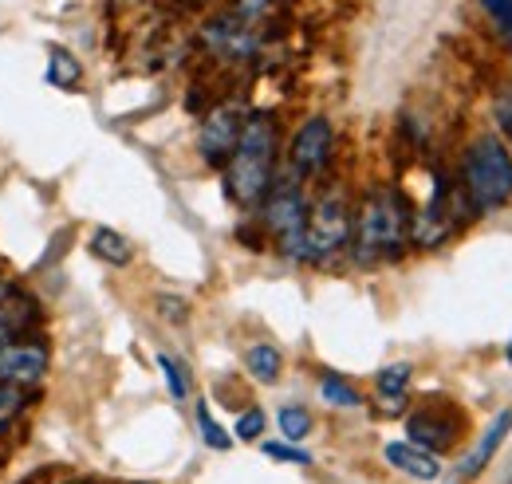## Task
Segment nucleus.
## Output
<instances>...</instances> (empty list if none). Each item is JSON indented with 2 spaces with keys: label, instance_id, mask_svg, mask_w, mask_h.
Wrapping results in <instances>:
<instances>
[{
  "label": "nucleus",
  "instance_id": "obj_1",
  "mask_svg": "<svg viewBox=\"0 0 512 484\" xmlns=\"http://www.w3.org/2000/svg\"><path fill=\"white\" fill-rule=\"evenodd\" d=\"M410 201L406 193H398L394 185H375L367 189V197L355 209L351 221V252L363 268L383 264V260H398L410 244Z\"/></svg>",
  "mask_w": 512,
  "mask_h": 484
},
{
  "label": "nucleus",
  "instance_id": "obj_2",
  "mask_svg": "<svg viewBox=\"0 0 512 484\" xmlns=\"http://www.w3.org/2000/svg\"><path fill=\"white\" fill-rule=\"evenodd\" d=\"M276 154H280L276 119H272L268 111L245 115L241 138H237L229 162L221 166V170H225L229 201H237L241 209H256V205L268 197L272 182H276Z\"/></svg>",
  "mask_w": 512,
  "mask_h": 484
},
{
  "label": "nucleus",
  "instance_id": "obj_3",
  "mask_svg": "<svg viewBox=\"0 0 512 484\" xmlns=\"http://www.w3.org/2000/svg\"><path fill=\"white\" fill-rule=\"evenodd\" d=\"M461 193L473 213H493L512 201V154L497 134H481L465 146Z\"/></svg>",
  "mask_w": 512,
  "mask_h": 484
},
{
  "label": "nucleus",
  "instance_id": "obj_4",
  "mask_svg": "<svg viewBox=\"0 0 512 484\" xmlns=\"http://www.w3.org/2000/svg\"><path fill=\"white\" fill-rule=\"evenodd\" d=\"M264 209V233L276 241V248L288 260H304V225H308V189L296 174H280L268 197L260 201Z\"/></svg>",
  "mask_w": 512,
  "mask_h": 484
},
{
  "label": "nucleus",
  "instance_id": "obj_5",
  "mask_svg": "<svg viewBox=\"0 0 512 484\" xmlns=\"http://www.w3.org/2000/svg\"><path fill=\"white\" fill-rule=\"evenodd\" d=\"M355 209L347 201L343 185H327L316 201H308V225H304V260H327L351 244Z\"/></svg>",
  "mask_w": 512,
  "mask_h": 484
},
{
  "label": "nucleus",
  "instance_id": "obj_6",
  "mask_svg": "<svg viewBox=\"0 0 512 484\" xmlns=\"http://www.w3.org/2000/svg\"><path fill=\"white\" fill-rule=\"evenodd\" d=\"M331 150H335V126L323 119V115L308 119L292 134V146H288V174H296L300 182L320 178L323 170L331 166Z\"/></svg>",
  "mask_w": 512,
  "mask_h": 484
},
{
  "label": "nucleus",
  "instance_id": "obj_7",
  "mask_svg": "<svg viewBox=\"0 0 512 484\" xmlns=\"http://www.w3.org/2000/svg\"><path fill=\"white\" fill-rule=\"evenodd\" d=\"M48 366H52L48 347L32 335H12V339L0 343V382L4 386L32 390L48 378Z\"/></svg>",
  "mask_w": 512,
  "mask_h": 484
},
{
  "label": "nucleus",
  "instance_id": "obj_8",
  "mask_svg": "<svg viewBox=\"0 0 512 484\" xmlns=\"http://www.w3.org/2000/svg\"><path fill=\"white\" fill-rule=\"evenodd\" d=\"M201 40H205V48H209L217 60H229V63H245L249 56H256V48H260L256 20L241 16L237 8L213 16V20L201 28Z\"/></svg>",
  "mask_w": 512,
  "mask_h": 484
},
{
  "label": "nucleus",
  "instance_id": "obj_9",
  "mask_svg": "<svg viewBox=\"0 0 512 484\" xmlns=\"http://www.w3.org/2000/svg\"><path fill=\"white\" fill-rule=\"evenodd\" d=\"M241 126H245V111L233 107V103L209 111L205 122H201V130H197V154H201V162L205 166H225L229 154H233V146H237V138H241Z\"/></svg>",
  "mask_w": 512,
  "mask_h": 484
},
{
  "label": "nucleus",
  "instance_id": "obj_10",
  "mask_svg": "<svg viewBox=\"0 0 512 484\" xmlns=\"http://www.w3.org/2000/svg\"><path fill=\"white\" fill-rule=\"evenodd\" d=\"M406 437L430 453H442L461 437V418H453L446 410H434V406H422L406 418Z\"/></svg>",
  "mask_w": 512,
  "mask_h": 484
},
{
  "label": "nucleus",
  "instance_id": "obj_11",
  "mask_svg": "<svg viewBox=\"0 0 512 484\" xmlns=\"http://www.w3.org/2000/svg\"><path fill=\"white\" fill-rule=\"evenodd\" d=\"M512 433V406L509 410H501L493 422H489V429L477 437V445L461 457V465H457V473H461V481H473V477H481L485 473V465L493 461V453L505 445V437Z\"/></svg>",
  "mask_w": 512,
  "mask_h": 484
},
{
  "label": "nucleus",
  "instance_id": "obj_12",
  "mask_svg": "<svg viewBox=\"0 0 512 484\" xmlns=\"http://www.w3.org/2000/svg\"><path fill=\"white\" fill-rule=\"evenodd\" d=\"M383 457L386 465H394L398 473H406L414 481H438L442 477V461L430 449L414 445V441H386Z\"/></svg>",
  "mask_w": 512,
  "mask_h": 484
},
{
  "label": "nucleus",
  "instance_id": "obj_13",
  "mask_svg": "<svg viewBox=\"0 0 512 484\" xmlns=\"http://www.w3.org/2000/svg\"><path fill=\"white\" fill-rule=\"evenodd\" d=\"M87 248H91L103 264H115V268H127L130 256H134V248H130L127 237H123V233H115V229H107V225H99V229L91 233Z\"/></svg>",
  "mask_w": 512,
  "mask_h": 484
},
{
  "label": "nucleus",
  "instance_id": "obj_14",
  "mask_svg": "<svg viewBox=\"0 0 512 484\" xmlns=\"http://www.w3.org/2000/svg\"><path fill=\"white\" fill-rule=\"evenodd\" d=\"M245 366H249V374H253L256 382H264V386H272L276 378H280V347H272V343H253L249 351H245Z\"/></svg>",
  "mask_w": 512,
  "mask_h": 484
},
{
  "label": "nucleus",
  "instance_id": "obj_15",
  "mask_svg": "<svg viewBox=\"0 0 512 484\" xmlns=\"http://www.w3.org/2000/svg\"><path fill=\"white\" fill-rule=\"evenodd\" d=\"M44 79L52 87H60V91H71L83 79V67H79V60L67 48H48V71H44Z\"/></svg>",
  "mask_w": 512,
  "mask_h": 484
},
{
  "label": "nucleus",
  "instance_id": "obj_16",
  "mask_svg": "<svg viewBox=\"0 0 512 484\" xmlns=\"http://www.w3.org/2000/svg\"><path fill=\"white\" fill-rule=\"evenodd\" d=\"M320 394H323V402H331V406H343V410H355V406H363V394H359L351 382H343L339 374H323Z\"/></svg>",
  "mask_w": 512,
  "mask_h": 484
},
{
  "label": "nucleus",
  "instance_id": "obj_17",
  "mask_svg": "<svg viewBox=\"0 0 512 484\" xmlns=\"http://www.w3.org/2000/svg\"><path fill=\"white\" fill-rule=\"evenodd\" d=\"M375 390L383 394L386 402H398V398H406V390H410V363H394L379 370V378H375Z\"/></svg>",
  "mask_w": 512,
  "mask_h": 484
},
{
  "label": "nucleus",
  "instance_id": "obj_18",
  "mask_svg": "<svg viewBox=\"0 0 512 484\" xmlns=\"http://www.w3.org/2000/svg\"><path fill=\"white\" fill-rule=\"evenodd\" d=\"M276 422H280V433H284L288 441H304V437L312 433V414H308L304 406H280Z\"/></svg>",
  "mask_w": 512,
  "mask_h": 484
},
{
  "label": "nucleus",
  "instance_id": "obj_19",
  "mask_svg": "<svg viewBox=\"0 0 512 484\" xmlns=\"http://www.w3.org/2000/svg\"><path fill=\"white\" fill-rule=\"evenodd\" d=\"M197 429H201V437H205V445H209V449H229V445H233V437L213 422V414H209V406H205V402H197Z\"/></svg>",
  "mask_w": 512,
  "mask_h": 484
},
{
  "label": "nucleus",
  "instance_id": "obj_20",
  "mask_svg": "<svg viewBox=\"0 0 512 484\" xmlns=\"http://www.w3.org/2000/svg\"><path fill=\"white\" fill-rule=\"evenodd\" d=\"M158 366H162V374H166V386H170V394L182 402V398L190 394V370L178 363V359H170V355H158Z\"/></svg>",
  "mask_w": 512,
  "mask_h": 484
},
{
  "label": "nucleus",
  "instance_id": "obj_21",
  "mask_svg": "<svg viewBox=\"0 0 512 484\" xmlns=\"http://www.w3.org/2000/svg\"><path fill=\"white\" fill-rule=\"evenodd\" d=\"M264 425H268V418H264V410H256V406H249L241 418H237V425H233V433H237V441H256L260 433H264Z\"/></svg>",
  "mask_w": 512,
  "mask_h": 484
},
{
  "label": "nucleus",
  "instance_id": "obj_22",
  "mask_svg": "<svg viewBox=\"0 0 512 484\" xmlns=\"http://www.w3.org/2000/svg\"><path fill=\"white\" fill-rule=\"evenodd\" d=\"M260 449H264V457H272V461H288V465H312V457H308L304 449H292V445H280V441H264Z\"/></svg>",
  "mask_w": 512,
  "mask_h": 484
},
{
  "label": "nucleus",
  "instance_id": "obj_23",
  "mask_svg": "<svg viewBox=\"0 0 512 484\" xmlns=\"http://www.w3.org/2000/svg\"><path fill=\"white\" fill-rule=\"evenodd\" d=\"M481 8H485V16L497 24V28H505L512 20V0H477Z\"/></svg>",
  "mask_w": 512,
  "mask_h": 484
},
{
  "label": "nucleus",
  "instance_id": "obj_24",
  "mask_svg": "<svg viewBox=\"0 0 512 484\" xmlns=\"http://www.w3.org/2000/svg\"><path fill=\"white\" fill-rule=\"evenodd\" d=\"M272 4H276V0H237V12H241V16H249V20H260Z\"/></svg>",
  "mask_w": 512,
  "mask_h": 484
},
{
  "label": "nucleus",
  "instance_id": "obj_25",
  "mask_svg": "<svg viewBox=\"0 0 512 484\" xmlns=\"http://www.w3.org/2000/svg\"><path fill=\"white\" fill-rule=\"evenodd\" d=\"M497 122H501V130L512 138V91H505V95L497 99Z\"/></svg>",
  "mask_w": 512,
  "mask_h": 484
},
{
  "label": "nucleus",
  "instance_id": "obj_26",
  "mask_svg": "<svg viewBox=\"0 0 512 484\" xmlns=\"http://www.w3.org/2000/svg\"><path fill=\"white\" fill-rule=\"evenodd\" d=\"M158 307H162V311H166V319H174V323H182V319H186V303H182V300L162 296V300H158Z\"/></svg>",
  "mask_w": 512,
  "mask_h": 484
},
{
  "label": "nucleus",
  "instance_id": "obj_27",
  "mask_svg": "<svg viewBox=\"0 0 512 484\" xmlns=\"http://www.w3.org/2000/svg\"><path fill=\"white\" fill-rule=\"evenodd\" d=\"M12 292H16V284H12V280H8V268H4V260H0V303L8 300V296H12Z\"/></svg>",
  "mask_w": 512,
  "mask_h": 484
},
{
  "label": "nucleus",
  "instance_id": "obj_28",
  "mask_svg": "<svg viewBox=\"0 0 512 484\" xmlns=\"http://www.w3.org/2000/svg\"><path fill=\"white\" fill-rule=\"evenodd\" d=\"M497 32H501V36H505V40H509V44H512V20H509V24H505V28H497Z\"/></svg>",
  "mask_w": 512,
  "mask_h": 484
},
{
  "label": "nucleus",
  "instance_id": "obj_29",
  "mask_svg": "<svg viewBox=\"0 0 512 484\" xmlns=\"http://www.w3.org/2000/svg\"><path fill=\"white\" fill-rule=\"evenodd\" d=\"M67 484H95V481H67Z\"/></svg>",
  "mask_w": 512,
  "mask_h": 484
},
{
  "label": "nucleus",
  "instance_id": "obj_30",
  "mask_svg": "<svg viewBox=\"0 0 512 484\" xmlns=\"http://www.w3.org/2000/svg\"><path fill=\"white\" fill-rule=\"evenodd\" d=\"M509 363H512V343H509Z\"/></svg>",
  "mask_w": 512,
  "mask_h": 484
}]
</instances>
